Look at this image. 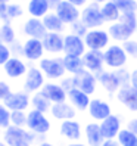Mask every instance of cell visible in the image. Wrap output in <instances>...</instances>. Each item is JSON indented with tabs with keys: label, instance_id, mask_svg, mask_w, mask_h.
<instances>
[{
	"label": "cell",
	"instance_id": "cell-1",
	"mask_svg": "<svg viewBox=\"0 0 137 146\" xmlns=\"http://www.w3.org/2000/svg\"><path fill=\"white\" fill-rule=\"evenodd\" d=\"M137 31V12L131 13H121L119 21L109 25V37L115 41H127L133 38Z\"/></svg>",
	"mask_w": 137,
	"mask_h": 146
},
{
	"label": "cell",
	"instance_id": "cell-2",
	"mask_svg": "<svg viewBox=\"0 0 137 146\" xmlns=\"http://www.w3.org/2000/svg\"><path fill=\"white\" fill-rule=\"evenodd\" d=\"M37 134L30 130H25L24 127L9 125L3 131V140L9 146H31Z\"/></svg>",
	"mask_w": 137,
	"mask_h": 146
},
{
	"label": "cell",
	"instance_id": "cell-3",
	"mask_svg": "<svg viewBox=\"0 0 137 146\" xmlns=\"http://www.w3.org/2000/svg\"><path fill=\"white\" fill-rule=\"evenodd\" d=\"M38 68L49 80H62L66 74L62 58H43L38 61Z\"/></svg>",
	"mask_w": 137,
	"mask_h": 146
},
{
	"label": "cell",
	"instance_id": "cell-4",
	"mask_svg": "<svg viewBox=\"0 0 137 146\" xmlns=\"http://www.w3.org/2000/svg\"><path fill=\"white\" fill-rule=\"evenodd\" d=\"M27 128L37 136H44L50 131L52 124L44 112H40L37 109H31L27 114Z\"/></svg>",
	"mask_w": 137,
	"mask_h": 146
},
{
	"label": "cell",
	"instance_id": "cell-5",
	"mask_svg": "<svg viewBox=\"0 0 137 146\" xmlns=\"http://www.w3.org/2000/svg\"><path fill=\"white\" fill-rule=\"evenodd\" d=\"M103 58H105V65L111 70H119L127 65L128 55L122 46L119 44H109L103 50Z\"/></svg>",
	"mask_w": 137,
	"mask_h": 146
},
{
	"label": "cell",
	"instance_id": "cell-6",
	"mask_svg": "<svg viewBox=\"0 0 137 146\" xmlns=\"http://www.w3.org/2000/svg\"><path fill=\"white\" fill-rule=\"evenodd\" d=\"M80 21H81L89 30L100 28L102 25L105 24V19H103V16H102L100 5H97V3L85 5V6H84V9L81 11Z\"/></svg>",
	"mask_w": 137,
	"mask_h": 146
},
{
	"label": "cell",
	"instance_id": "cell-7",
	"mask_svg": "<svg viewBox=\"0 0 137 146\" xmlns=\"http://www.w3.org/2000/svg\"><path fill=\"white\" fill-rule=\"evenodd\" d=\"M109 33L105 31V30H89V33L85 34L84 37V43H85V47L87 50H103L109 46Z\"/></svg>",
	"mask_w": 137,
	"mask_h": 146
},
{
	"label": "cell",
	"instance_id": "cell-8",
	"mask_svg": "<svg viewBox=\"0 0 137 146\" xmlns=\"http://www.w3.org/2000/svg\"><path fill=\"white\" fill-rule=\"evenodd\" d=\"M72 80H74V87L80 89L84 93H87L89 96H91V94L96 92L97 83H99L97 77L87 70H83L81 72L72 75Z\"/></svg>",
	"mask_w": 137,
	"mask_h": 146
},
{
	"label": "cell",
	"instance_id": "cell-9",
	"mask_svg": "<svg viewBox=\"0 0 137 146\" xmlns=\"http://www.w3.org/2000/svg\"><path fill=\"white\" fill-rule=\"evenodd\" d=\"M55 13L62 19L65 25H71L77 22L81 16V11L72 3L66 2V0H61L56 6H55Z\"/></svg>",
	"mask_w": 137,
	"mask_h": 146
},
{
	"label": "cell",
	"instance_id": "cell-10",
	"mask_svg": "<svg viewBox=\"0 0 137 146\" xmlns=\"http://www.w3.org/2000/svg\"><path fill=\"white\" fill-rule=\"evenodd\" d=\"M44 74L41 72L40 68L37 66H30L27 74H25V80H24V90L27 93H37L43 89L44 86Z\"/></svg>",
	"mask_w": 137,
	"mask_h": 146
},
{
	"label": "cell",
	"instance_id": "cell-11",
	"mask_svg": "<svg viewBox=\"0 0 137 146\" xmlns=\"http://www.w3.org/2000/svg\"><path fill=\"white\" fill-rule=\"evenodd\" d=\"M83 62H84V68L87 71L93 72L95 75H99L105 66V58H103V52L100 50H87L83 56Z\"/></svg>",
	"mask_w": 137,
	"mask_h": 146
},
{
	"label": "cell",
	"instance_id": "cell-12",
	"mask_svg": "<svg viewBox=\"0 0 137 146\" xmlns=\"http://www.w3.org/2000/svg\"><path fill=\"white\" fill-rule=\"evenodd\" d=\"M44 46L43 41L38 38H27L22 44V56L27 61L36 62V61H41L43 55H44Z\"/></svg>",
	"mask_w": 137,
	"mask_h": 146
},
{
	"label": "cell",
	"instance_id": "cell-13",
	"mask_svg": "<svg viewBox=\"0 0 137 146\" xmlns=\"http://www.w3.org/2000/svg\"><path fill=\"white\" fill-rule=\"evenodd\" d=\"M3 105L9 111H25L31 105V98L27 92H11L3 100Z\"/></svg>",
	"mask_w": 137,
	"mask_h": 146
},
{
	"label": "cell",
	"instance_id": "cell-14",
	"mask_svg": "<svg viewBox=\"0 0 137 146\" xmlns=\"http://www.w3.org/2000/svg\"><path fill=\"white\" fill-rule=\"evenodd\" d=\"M85 43L83 37H78L75 34H66L64 36V53L71 55V56H83L87 50H85Z\"/></svg>",
	"mask_w": 137,
	"mask_h": 146
},
{
	"label": "cell",
	"instance_id": "cell-15",
	"mask_svg": "<svg viewBox=\"0 0 137 146\" xmlns=\"http://www.w3.org/2000/svg\"><path fill=\"white\" fill-rule=\"evenodd\" d=\"M100 130H102V134L106 140H111V139H116L118 133L121 131V125H122V121H121V117L116 115V114H111L108 118H105L103 121H100Z\"/></svg>",
	"mask_w": 137,
	"mask_h": 146
},
{
	"label": "cell",
	"instance_id": "cell-16",
	"mask_svg": "<svg viewBox=\"0 0 137 146\" xmlns=\"http://www.w3.org/2000/svg\"><path fill=\"white\" fill-rule=\"evenodd\" d=\"M89 115L91 117V119H95L96 123L103 121L105 118H108L111 114H112V108L108 102H105L103 99H91L90 105H89Z\"/></svg>",
	"mask_w": 137,
	"mask_h": 146
},
{
	"label": "cell",
	"instance_id": "cell-17",
	"mask_svg": "<svg viewBox=\"0 0 137 146\" xmlns=\"http://www.w3.org/2000/svg\"><path fill=\"white\" fill-rule=\"evenodd\" d=\"M22 31L28 38H38V40H43L47 34V30L44 27V24H43V19L32 18V16L24 22Z\"/></svg>",
	"mask_w": 137,
	"mask_h": 146
},
{
	"label": "cell",
	"instance_id": "cell-18",
	"mask_svg": "<svg viewBox=\"0 0 137 146\" xmlns=\"http://www.w3.org/2000/svg\"><path fill=\"white\" fill-rule=\"evenodd\" d=\"M116 100L128 111L137 112V89L133 86H124L116 92Z\"/></svg>",
	"mask_w": 137,
	"mask_h": 146
},
{
	"label": "cell",
	"instance_id": "cell-19",
	"mask_svg": "<svg viewBox=\"0 0 137 146\" xmlns=\"http://www.w3.org/2000/svg\"><path fill=\"white\" fill-rule=\"evenodd\" d=\"M3 71H5V74L9 77V78L16 80V78H21V77H24L25 74H27L28 66L21 58L12 56L9 61L3 65Z\"/></svg>",
	"mask_w": 137,
	"mask_h": 146
},
{
	"label": "cell",
	"instance_id": "cell-20",
	"mask_svg": "<svg viewBox=\"0 0 137 146\" xmlns=\"http://www.w3.org/2000/svg\"><path fill=\"white\" fill-rule=\"evenodd\" d=\"M40 92L44 94L52 104H61V102H66L68 100L66 90L58 83H46Z\"/></svg>",
	"mask_w": 137,
	"mask_h": 146
},
{
	"label": "cell",
	"instance_id": "cell-21",
	"mask_svg": "<svg viewBox=\"0 0 137 146\" xmlns=\"http://www.w3.org/2000/svg\"><path fill=\"white\" fill-rule=\"evenodd\" d=\"M59 133L62 137L71 140V142H78L83 136L81 131V124L77 119H66V121H61L59 125Z\"/></svg>",
	"mask_w": 137,
	"mask_h": 146
},
{
	"label": "cell",
	"instance_id": "cell-22",
	"mask_svg": "<svg viewBox=\"0 0 137 146\" xmlns=\"http://www.w3.org/2000/svg\"><path fill=\"white\" fill-rule=\"evenodd\" d=\"M41 41L47 53L59 55L64 52V36L61 33H47Z\"/></svg>",
	"mask_w": 137,
	"mask_h": 146
},
{
	"label": "cell",
	"instance_id": "cell-23",
	"mask_svg": "<svg viewBox=\"0 0 137 146\" xmlns=\"http://www.w3.org/2000/svg\"><path fill=\"white\" fill-rule=\"evenodd\" d=\"M50 114L55 119L59 121H66V119H75L77 109L69 104V102H61V104H53Z\"/></svg>",
	"mask_w": 137,
	"mask_h": 146
},
{
	"label": "cell",
	"instance_id": "cell-24",
	"mask_svg": "<svg viewBox=\"0 0 137 146\" xmlns=\"http://www.w3.org/2000/svg\"><path fill=\"white\" fill-rule=\"evenodd\" d=\"M97 77L99 84L103 87L109 94H116V92L121 89V83H119L118 77L115 74V71H102Z\"/></svg>",
	"mask_w": 137,
	"mask_h": 146
},
{
	"label": "cell",
	"instance_id": "cell-25",
	"mask_svg": "<svg viewBox=\"0 0 137 146\" xmlns=\"http://www.w3.org/2000/svg\"><path fill=\"white\" fill-rule=\"evenodd\" d=\"M84 134H85V142H87L89 146H102L106 140L103 137V134H102L100 124L96 123V121L85 124Z\"/></svg>",
	"mask_w": 137,
	"mask_h": 146
},
{
	"label": "cell",
	"instance_id": "cell-26",
	"mask_svg": "<svg viewBox=\"0 0 137 146\" xmlns=\"http://www.w3.org/2000/svg\"><path fill=\"white\" fill-rule=\"evenodd\" d=\"M68 100H69V104L77 111H81V112L89 109V105L91 102V99H90V96L87 93L81 92L80 89H77V87H74V89H71L69 92H68Z\"/></svg>",
	"mask_w": 137,
	"mask_h": 146
},
{
	"label": "cell",
	"instance_id": "cell-27",
	"mask_svg": "<svg viewBox=\"0 0 137 146\" xmlns=\"http://www.w3.org/2000/svg\"><path fill=\"white\" fill-rule=\"evenodd\" d=\"M50 9H52V5L49 3V0H28L27 3V12L32 18H44Z\"/></svg>",
	"mask_w": 137,
	"mask_h": 146
},
{
	"label": "cell",
	"instance_id": "cell-28",
	"mask_svg": "<svg viewBox=\"0 0 137 146\" xmlns=\"http://www.w3.org/2000/svg\"><path fill=\"white\" fill-rule=\"evenodd\" d=\"M100 9H102V16H103L105 22L114 24V22L119 21V18H121V11L118 9V6L112 0H108L106 3H103L100 6Z\"/></svg>",
	"mask_w": 137,
	"mask_h": 146
},
{
	"label": "cell",
	"instance_id": "cell-29",
	"mask_svg": "<svg viewBox=\"0 0 137 146\" xmlns=\"http://www.w3.org/2000/svg\"><path fill=\"white\" fill-rule=\"evenodd\" d=\"M43 19V24H44V27L47 30V33H64L65 30V24L62 22V19L59 18V16L55 13V12H49Z\"/></svg>",
	"mask_w": 137,
	"mask_h": 146
},
{
	"label": "cell",
	"instance_id": "cell-30",
	"mask_svg": "<svg viewBox=\"0 0 137 146\" xmlns=\"http://www.w3.org/2000/svg\"><path fill=\"white\" fill-rule=\"evenodd\" d=\"M64 66L68 74L75 75L81 72L84 68V62H83V58L81 56H71V55H64Z\"/></svg>",
	"mask_w": 137,
	"mask_h": 146
},
{
	"label": "cell",
	"instance_id": "cell-31",
	"mask_svg": "<svg viewBox=\"0 0 137 146\" xmlns=\"http://www.w3.org/2000/svg\"><path fill=\"white\" fill-rule=\"evenodd\" d=\"M31 105H32V109H37L40 112H50V109H52V102H50L44 94L41 92H37L32 94L31 98Z\"/></svg>",
	"mask_w": 137,
	"mask_h": 146
},
{
	"label": "cell",
	"instance_id": "cell-32",
	"mask_svg": "<svg viewBox=\"0 0 137 146\" xmlns=\"http://www.w3.org/2000/svg\"><path fill=\"white\" fill-rule=\"evenodd\" d=\"M0 41L7 44V46L13 44L16 41V33H15V28L12 27L11 22L0 24Z\"/></svg>",
	"mask_w": 137,
	"mask_h": 146
},
{
	"label": "cell",
	"instance_id": "cell-33",
	"mask_svg": "<svg viewBox=\"0 0 137 146\" xmlns=\"http://www.w3.org/2000/svg\"><path fill=\"white\" fill-rule=\"evenodd\" d=\"M116 142L119 146H137V134L130 131L128 128H121L116 136Z\"/></svg>",
	"mask_w": 137,
	"mask_h": 146
},
{
	"label": "cell",
	"instance_id": "cell-34",
	"mask_svg": "<svg viewBox=\"0 0 137 146\" xmlns=\"http://www.w3.org/2000/svg\"><path fill=\"white\" fill-rule=\"evenodd\" d=\"M24 15V9H22V6L19 3H9L6 6V12H5V16H3V21L5 22H9L12 19H18L21 18V16Z\"/></svg>",
	"mask_w": 137,
	"mask_h": 146
},
{
	"label": "cell",
	"instance_id": "cell-35",
	"mask_svg": "<svg viewBox=\"0 0 137 146\" xmlns=\"http://www.w3.org/2000/svg\"><path fill=\"white\" fill-rule=\"evenodd\" d=\"M118 6L121 13H131L137 12V0H112Z\"/></svg>",
	"mask_w": 137,
	"mask_h": 146
},
{
	"label": "cell",
	"instance_id": "cell-36",
	"mask_svg": "<svg viewBox=\"0 0 137 146\" xmlns=\"http://www.w3.org/2000/svg\"><path fill=\"white\" fill-rule=\"evenodd\" d=\"M11 125L27 127V114H25V111H12V114H11Z\"/></svg>",
	"mask_w": 137,
	"mask_h": 146
},
{
	"label": "cell",
	"instance_id": "cell-37",
	"mask_svg": "<svg viewBox=\"0 0 137 146\" xmlns=\"http://www.w3.org/2000/svg\"><path fill=\"white\" fill-rule=\"evenodd\" d=\"M11 114L12 111H9L3 104H0V128H6L11 125Z\"/></svg>",
	"mask_w": 137,
	"mask_h": 146
},
{
	"label": "cell",
	"instance_id": "cell-38",
	"mask_svg": "<svg viewBox=\"0 0 137 146\" xmlns=\"http://www.w3.org/2000/svg\"><path fill=\"white\" fill-rule=\"evenodd\" d=\"M122 47L125 50V53L128 55V58H133V59H137V40H127L122 43Z\"/></svg>",
	"mask_w": 137,
	"mask_h": 146
},
{
	"label": "cell",
	"instance_id": "cell-39",
	"mask_svg": "<svg viewBox=\"0 0 137 146\" xmlns=\"http://www.w3.org/2000/svg\"><path fill=\"white\" fill-rule=\"evenodd\" d=\"M69 28H71V34H75V36H78V37H85V34L89 33V28L85 27V25L78 19L77 22H74V24H71L69 25Z\"/></svg>",
	"mask_w": 137,
	"mask_h": 146
},
{
	"label": "cell",
	"instance_id": "cell-40",
	"mask_svg": "<svg viewBox=\"0 0 137 146\" xmlns=\"http://www.w3.org/2000/svg\"><path fill=\"white\" fill-rule=\"evenodd\" d=\"M119 83H121V87H124V86H130V78H131V72L125 70L124 68H119V70H114Z\"/></svg>",
	"mask_w": 137,
	"mask_h": 146
},
{
	"label": "cell",
	"instance_id": "cell-41",
	"mask_svg": "<svg viewBox=\"0 0 137 146\" xmlns=\"http://www.w3.org/2000/svg\"><path fill=\"white\" fill-rule=\"evenodd\" d=\"M11 58H12L11 47L7 46V44H5V43L0 41V66H3Z\"/></svg>",
	"mask_w": 137,
	"mask_h": 146
},
{
	"label": "cell",
	"instance_id": "cell-42",
	"mask_svg": "<svg viewBox=\"0 0 137 146\" xmlns=\"http://www.w3.org/2000/svg\"><path fill=\"white\" fill-rule=\"evenodd\" d=\"M12 90H11V86L7 84L6 81H3V80H0V100H5L7 96H9V93H11Z\"/></svg>",
	"mask_w": 137,
	"mask_h": 146
},
{
	"label": "cell",
	"instance_id": "cell-43",
	"mask_svg": "<svg viewBox=\"0 0 137 146\" xmlns=\"http://www.w3.org/2000/svg\"><path fill=\"white\" fill-rule=\"evenodd\" d=\"M59 84H61L62 87L66 90V93L69 92L71 89H74V80H72V77H64L62 81L59 83Z\"/></svg>",
	"mask_w": 137,
	"mask_h": 146
},
{
	"label": "cell",
	"instance_id": "cell-44",
	"mask_svg": "<svg viewBox=\"0 0 137 146\" xmlns=\"http://www.w3.org/2000/svg\"><path fill=\"white\" fill-rule=\"evenodd\" d=\"M125 128H128L130 131H133L134 134H137V118H130V119H128Z\"/></svg>",
	"mask_w": 137,
	"mask_h": 146
},
{
	"label": "cell",
	"instance_id": "cell-45",
	"mask_svg": "<svg viewBox=\"0 0 137 146\" xmlns=\"http://www.w3.org/2000/svg\"><path fill=\"white\" fill-rule=\"evenodd\" d=\"M130 86H133L134 89H137V70H133L131 78H130Z\"/></svg>",
	"mask_w": 137,
	"mask_h": 146
},
{
	"label": "cell",
	"instance_id": "cell-46",
	"mask_svg": "<svg viewBox=\"0 0 137 146\" xmlns=\"http://www.w3.org/2000/svg\"><path fill=\"white\" fill-rule=\"evenodd\" d=\"M66 2L72 3V5H74V6H77V7H80V6H85V5H87L89 0H66Z\"/></svg>",
	"mask_w": 137,
	"mask_h": 146
},
{
	"label": "cell",
	"instance_id": "cell-47",
	"mask_svg": "<svg viewBox=\"0 0 137 146\" xmlns=\"http://www.w3.org/2000/svg\"><path fill=\"white\" fill-rule=\"evenodd\" d=\"M102 146H119V143L116 142V139H111V140H105V143Z\"/></svg>",
	"mask_w": 137,
	"mask_h": 146
},
{
	"label": "cell",
	"instance_id": "cell-48",
	"mask_svg": "<svg viewBox=\"0 0 137 146\" xmlns=\"http://www.w3.org/2000/svg\"><path fill=\"white\" fill-rule=\"evenodd\" d=\"M6 3H3L2 2V0H0V16H2V18H3V16H5V12H6Z\"/></svg>",
	"mask_w": 137,
	"mask_h": 146
},
{
	"label": "cell",
	"instance_id": "cell-49",
	"mask_svg": "<svg viewBox=\"0 0 137 146\" xmlns=\"http://www.w3.org/2000/svg\"><path fill=\"white\" fill-rule=\"evenodd\" d=\"M66 146H89V145L81 143V142H71V143H68Z\"/></svg>",
	"mask_w": 137,
	"mask_h": 146
},
{
	"label": "cell",
	"instance_id": "cell-50",
	"mask_svg": "<svg viewBox=\"0 0 137 146\" xmlns=\"http://www.w3.org/2000/svg\"><path fill=\"white\" fill-rule=\"evenodd\" d=\"M91 3H97V5H103V3H106L108 0H90Z\"/></svg>",
	"mask_w": 137,
	"mask_h": 146
},
{
	"label": "cell",
	"instance_id": "cell-51",
	"mask_svg": "<svg viewBox=\"0 0 137 146\" xmlns=\"http://www.w3.org/2000/svg\"><path fill=\"white\" fill-rule=\"evenodd\" d=\"M37 146H55V145L50 143V142H41V143H38Z\"/></svg>",
	"mask_w": 137,
	"mask_h": 146
},
{
	"label": "cell",
	"instance_id": "cell-52",
	"mask_svg": "<svg viewBox=\"0 0 137 146\" xmlns=\"http://www.w3.org/2000/svg\"><path fill=\"white\" fill-rule=\"evenodd\" d=\"M59 2H61V0H49V3L52 5V7H55V6H56Z\"/></svg>",
	"mask_w": 137,
	"mask_h": 146
},
{
	"label": "cell",
	"instance_id": "cell-53",
	"mask_svg": "<svg viewBox=\"0 0 137 146\" xmlns=\"http://www.w3.org/2000/svg\"><path fill=\"white\" fill-rule=\"evenodd\" d=\"M0 146H9V145H7V143H6L5 140H3V142H2V140H0Z\"/></svg>",
	"mask_w": 137,
	"mask_h": 146
},
{
	"label": "cell",
	"instance_id": "cell-54",
	"mask_svg": "<svg viewBox=\"0 0 137 146\" xmlns=\"http://www.w3.org/2000/svg\"><path fill=\"white\" fill-rule=\"evenodd\" d=\"M2 2H3V3H6V5H9V3L12 2V0H2Z\"/></svg>",
	"mask_w": 137,
	"mask_h": 146
},
{
	"label": "cell",
	"instance_id": "cell-55",
	"mask_svg": "<svg viewBox=\"0 0 137 146\" xmlns=\"http://www.w3.org/2000/svg\"><path fill=\"white\" fill-rule=\"evenodd\" d=\"M3 136V133H2V128H0V137H2Z\"/></svg>",
	"mask_w": 137,
	"mask_h": 146
},
{
	"label": "cell",
	"instance_id": "cell-56",
	"mask_svg": "<svg viewBox=\"0 0 137 146\" xmlns=\"http://www.w3.org/2000/svg\"><path fill=\"white\" fill-rule=\"evenodd\" d=\"M0 22H2V16H0Z\"/></svg>",
	"mask_w": 137,
	"mask_h": 146
},
{
	"label": "cell",
	"instance_id": "cell-57",
	"mask_svg": "<svg viewBox=\"0 0 137 146\" xmlns=\"http://www.w3.org/2000/svg\"><path fill=\"white\" fill-rule=\"evenodd\" d=\"M136 34H137V31H136Z\"/></svg>",
	"mask_w": 137,
	"mask_h": 146
}]
</instances>
